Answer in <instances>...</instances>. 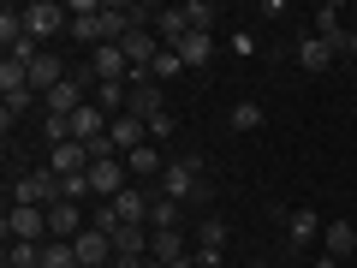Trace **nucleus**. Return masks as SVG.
I'll return each mask as SVG.
<instances>
[{
	"label": "nucleus",
	"instance_id": "nucleus-1",
	"mask_svg": "<svg viewBox=\"0 0 357 268\" xmlns=\"http://www.w3.org/2000/svg\"><path fill=\"white\" fill-rule=\"evenodd\" d=\"M161 197H173L178 209H191L203 197V155H185V161H167L161 173Z\"/></svg>",
	"mask_w": 357,
	"mask_h": 268
},
{
	"label": "nucleus",
	"instance_id": "nucleus-2",
	"mask_svg": "<svg viewBox=\"0 0 357 268\" xmlns=\"http://www.w3.org/2000/svg\"><path fill=\"white\" fill-rule=\"evenodd\" d=\"M60 197H66V185H60V173H54V167H30V173H18V179H13V203L54 209Z\"/></svg>",
	"mask_w": 357,
	"mask_h": 268
},
{
	"label": "nucleus",
	"instance_id": "nucleus-3",
	"mask_svg": "<svg viewBox=\"0 0 357 268\" xmlns=\"http://www.w3.org/2000/svg\"><path fill=\"white\" fill-rule=\"evenodd\" d=\"M60 30H72V13H66V6H54V0H30L24 6V36L54 42Z\"/></svg>",
	"mask_w": 357,
	"mask_h": 268
},
{
	"label": "nucleus",
	"instance_id": "nucleus-4",
	"mask_svg": "<svg viewBox=\"0 0 357 268\" xmlns=\"http://www.w3.org/2000/svg\"><path fill=\"white\" fill-rule=\"evenodd\" d=\"M24 239V244H42L48 239V209H30V203H13L6 209V244Z\"/></svg>",
	"mask_w": 357,
	"mask_h": 268
},
{
	"label": "nucleus",
	"instance_id": "nucleus-5",
	"mask_svg": "<svg viewBox=\"0 0 357 268\" xmlns=\"http://www.w3.org/2000/svg\"><path fill=\"white\" fill-rule=\"evenodd\" d=\"M89 77H96V72H72L66 84H54L48 96H42V107H48V114H66V119H72L77 107H84V89H89Z\"/></svg>",
	"mask_w": 357,
	"mask_h": 268
},
{
	"label": "nucleus",
	"instance_id": "nucleus-6",
	"mask_svg": "<svg viewBox=\"0 0 357 268\" xmlns=\"http://www.w3.org/2000/svg\"><path fill=\"white\" fill-rule=\"evenodd\" d=\"M310 24H316V30H310L316 42H328L333 54H345V42H351V24H345V13L333 6V0H328V6H316V18H310Z\"/></svg>",
	"mask_w": 357,
	"mask_h": 268
},
{
	"label": "nucleus",
	"instance_id": "nucleus-7",
	"mask_svg": "<svg viewBox=\"0 0 357 268\" xmlns=\"http://www.w3.org/2000/svg\"><path fill=\"white\" fill-rule=\"evenodd\" d=\"M72 244H77V262H84V268H114V239H107V232L84 227Z\"/></svg>",
	"mask_w": 357,
	"mask_h": 268
},
{
	"label": "nucleus",
	"instance_id": "nucleus-8",
	"mask_svg": "<svg viewBox=\"0 0 357 268\" xmlns=\"http://www.w3.org/2000/svg\"><path fill=\"white\" fill-rule=\"evenodd\" d=\"M114 209H119V221H126V227H149L155 197H149V185H126V191L114 197Z\"/></svg>",
	"mask_w": 357,
	"mask_h": 268
},
{
	"label": "nucleus",
	"instance_id": "nucleus-9",
	"mask_svg": "<svg viewBox=\"0 0 357 268\" xmlns=\"http://www.w3.org/2000/svg\"><path fill=\"white\" fill-rule=\"evenodd\" d=\"M149 30L167 42V48H178V42L191 36V18H185V6H155V24Z\"/></svg>",
	"mask_w": 357,
	"mask_h": 268
},
{
	"label": "nucleus",
	"instance_id": "nucleus-10",
	"mask_svg": "<svg viewBox=\"0 0 357 268\" xmlns=\"http://www.w3.org/2000/svg\"><path fill=\"white\" fill-rule=\"evenodd\" d=\"M107 126H114V119H107L96 102H84V107L72 114V143H96V137H107Z\"/></svg>",
	"mask_w": 357,
	"mask_h": 268
},
{
	"label": "nucleus",
	"instance_id": "nucleus-11",
	"mask_svg": "<svg viewBox=\"0 0 357 268\" xmlns=\"http://www.w3.org/2000/svg\"><path fill=\"white\" fill-rule=\"evenodd\" d=\"M107 137H114L119 155H131V149H143V143H149V126H143L137 114H119L114 126H107Z\"/></svg>",
	"mask_w": 357,
	"mask_h": 268
},
{
	"label": "nucleus",
	"instance_id": "nucleus-12",
	"mask_svg": "<svg viewBox=\"0 0 357 268\" xmlns=\"http://www.w3.org/2000/svg\"><path fill=\"white\" fill-rule=\"evenodd\" d=\"M126 173L137 179V185H149V179H161V173H167V155L155 149V143H143V149H131V155H126Z\"/></svg>",
	"mask_w": 357,
	"mask_h": 268
},
{
	"label": "nucleus",
	"instance_id": "nucleus-13",
	"mask_svg": "<svg viewBox=\"0 0 357 268\" xmlns=\"http://www.w3.org/2000/svg\"><path fill=\"white\" fill-rule=\"evenodd\" d=\"M84 227H89V221H84V209H77V203H66V197L48 209V239H77Z\"/></svg>",
	"mask_w": 357,
	"mask_h": 268
},
{
	"label": "nucleus",
	"instance_id": "nucleus-14",
	"mask_svg": "<svg viewBox=\"0 0 357 268\" xmlns=\"http://www.w3.org/2000/svg\"><path fill=\"white\" fill-rule=\"evenodd\" d=\"M173 54H178V60H185V72H203V66L215 60V42H208V30H191V36L178 42Z\"/></svg>",
	"mask_w": 357,
	"mask_h": 268
},
{
	"label": "nucleus",
	"instance_id": "nucleus-15",
	"mask_svg": "<svg viewBox=\"0 0 357 268\" xmlns=\"http://www.w3.org/2000/svg\"><path fill=\"white\" fill-rule=\"evenodd\" d=\"M48 167H54L60 179H72V173H89V149H84V143H54Z\"/></svg>",
	"mask_w": 357,
	"mask_h": 268
},
{
	"label": "nucleus",
	"instance_id": "nucleus-16",
	"mask_svg": "<svg viewBox=\"0 0 357 268\" xmlns=\"http://www.w3.org/2000/svg\"><path fill=\"white\" fill-rule=\"evenodd\" d=\"M321 251H328L333 262L351 256V251H357V227H351V221H328V227H321Z\"/></svg>",
	"mask_w": 357,
	"mask_h": 268
},
{
	"label": "nucleus",
	"instance_id": "nucleus-17",
	"mask_svg": "<svg viewBox=\"0 0 357 268\" xmlns=\"http://www.w3.org/2000/svg\"><path fill=\"white\" fill-rule=\"evenodd\" d=\"M126 114H137L143 126H149L155 114H167V102H161V84H131V107Z\"/></svg>",
	"mask_w": 357,
	"mask_h": 268
},
{
	"label": "nucleus",
	"instance_id": "nucleus-18",
	"mask_svg": "<svg viewBox=\"0 0 357 268\" xmlns=\"http://www.w3.org/2000/svg\"><path fill=\"white\" fill-rule=\"evenodd\" d=\"M66 77H72V72H66L54 54H42V60L30 66V89H36V96H48V89H54V84H66Z\"/></svg>",
	"mask_w": 357,
	"mask_h": 268
},
{
	"label": "nucleus",
	"instance_id": "nucleus-19",
	"mask_svg": "<svg viewBox=\"0 0 357 268\" xmlns=\"http://www.w3.org/2000/svg\"><path fill=\"white\" fill-rule=\"evenodd\" d=\"M333 60H340V54H333L328 42H316V36H304V42H298V66H304V72H328Z\"/></svg>",
	"mask_w": 357,
	"mask_h": 268
},
{
	"label": "nucleus",
	"instance_id": "nucleus-20",
	"mask_svg": "<svg viewBox=\"0 0 357 268\" xmlns=\"http://www.w3.org/2000/svg\"><path fill=\"white\" fill-rule=\"evenodd\" d=\"M149 256H161V262H178V256H191V251H185V232H178V227L149 232Z\"/></svg>",
	"mask_w": 357,
	"mask_h": 268
},
{
	"label": "nucleus",
	"instance_id": "nucleus-21",
	"mask_svg": "<svg viewBox=\"0 0 357 268\" xmlns=\"http://www.w3.org/2000/svg\"><path fill=\"white\" fill-rule=\"evenodd\" d=\"M119 256H149V227H119L114 232V262Z\"/></svg>",
	"mask_w": 357,
	"mask_h": 268
},
{
	"label": "nucleus",
	"instance_id": "nucleus-22",
	"mask_svg": "<svg viewBox=\"0 0 357 268\" xmlns=\"http://www.w3.org/2000/svg\"><path fill=\"white\" fill-rule=\"evenodd\" d=\"M321 227H328V221H321L316 209H298V215H292V244H316Z\"/></svg>",
	"mask_w": 357,
	"mask_h": 268
},
{
	"label": "nucleus",
	"instance_id": "nucleus-23",
	"mask_svg": "<svg viewBox=\"0 0 357 268\" xmlns=\"http://www.w3.org/2000/svg\"><path fill=\"white\" fill-rule=\"evenodd\" d=\"M42 268H77V244L72 239H48L42 244Z\"/></svg>",
	"mask_w": 357,
	"mask_h": 268
},
{
	"label": "nucleus",
	"instance_id": "nucleus-24",
	"mask_svg": "<svg viewBox=\"0 0 357 268\" xmlns=\"http://www.w3.org/2000/svg\"><path fill=\"white\" fill-rule=\"evenodd\" d=\"M0 89H6V96H18V89H30V66L6 54V60H0Z\"/></svg>",
	"mask_w": 357,
	"mask_h": 268
},
{
	"label": "nucleus",
	"instance_id": "nucleus-25",
	"mask_svg": "<svg viewBox=\"0 0 357 268\" xmlns=\"http://www.w3.org/2000/svg\"><path fill=\"white\" fill-rule=\"evenodd\" d=\"M0 42H6V54L24 42V6H6V13H0Z\"/></svg>",
	"mask_w": 357,
	"mask_h": 268
},
{
	"label": "nucleus",
	"instance_id": "nucleus-26",
	"mask_svg": "<svg viewBox=\"0 0 357 268\" xmlns=\"http://www.w3.org/2000/svg\"><path fill=\"white\" fill-rule=\"evenodd\" d=\"M6 268H42V244L13 239V244H6Z\"/></svg>",
	"mask_w": 357,
	"mask_h": 268
},
{
	"label": "nucleus",
	"instance_id": "nucleus-27",
	"mask_svg": "<svg viewBox=\"0 0 357 268\" xmlns=\"http://www.w3.org/2000/svg\"><path fill=\"white\" fill-rule=\"evenodd\" d=\"M178 215H185V209H178L173 197H161V203L149 209V232H167V227H178Z\"/></svg>",
	"mask_w": 357,
	"mask_h": 268
},
{
	"label": "nucleus",
	"instance_id": "nucleus-28",
	"mask_svg": "<svg viewBox=\"0 0 357 268\" xmlns=\"http://www.w3.org/2000/svg\"><path fill=\"white\" fill-rule=\"evenodd\" d=\"M178 72H185V60H178L173 48H161V54H155V66H149V77H155V84H167V77H178Z\"/></svg>",
	"mask_w": 357,
	"mask_h": 268
},
{
	"label": "nucleus",
	"instance_id": "nucleus-29",
	"mask_svg": "<svg viewBox=\"0 0 357 268\" xmlns=\"http://www.w3.org/2000/svg\"><path fill=\"white\" fill-rule=\"evenodd\" d=\"M197 244L220 251V244H227V221H220V215H203V227H197Z\"/></svg>",
	"mask_w": 357,
	"mask_h": 268
},
{
	"label": "nucleus",
	"instance_id": "nucleus-30",
	"mask_svg": "<svg viewBox=\"0 0 357 268\" xmlns=\"http://www.w3.org/2000/svg\"><path fill=\"white\" fill-rule=\"evenodd\" d=\"M256 126H262V107H256V102H238V107H232V131H256Z\"/></svg>",
	"mask_w": 357,
	"mask_h": 268
},
{
	"label": "nucleus",
	"instance_id": "nucleus-31",
	"mask_svg": "<svg viewBox=\"0 0 357 268\" xmlns=\"http://www.w3.org/2000/svg\"><path fill=\"white\" fill-rule=\"evenodd\" d=\"M185 18H191V30H208L215 24V6L208 0H185Z\"/></svg>",
	"mask_w": 357,
	"mask_h": 268
},
{
	"label": "nucleus",
	"instance_id": "nucleus-32",
	"mask_svg": "<svg viewBox=\"0 0 357 268\" xmlns=\"http://www.w3.org/2000/svg\"><path fill=\"white\" fill-rule=\"evenodd\" d=\"M42 131H48V143H72V119H66V114H48Z\"/></svg>",
	"mask_w": 357,
	"mask_h": 268
},
{
	"label": "nucleus",
	"instance_id": "nucleus-33",
	"mask_svg": "<svg viewBox=\"0 0 357 268\" xmlns=\"http://www.w3.org/2000/svg\"><path fill=\"white\" fill-rule=\"evenodd\" d=\"M173 131H178V119H173V114H155V119H149V137H155V143H167Z\"/></svg>",
	"mask_w": 357,
	"mask_h": 268
},
{
	"label": "nucleus",
	"instance_id": "nucleus-34",
	"mask_svg": "<svg viewBox=\"0 0 357 268\" xmlns=\"http://www.w3.org/2000/svg\"><path fill=\"white\" fill-rule=\"evenodd\" d=\"M197 268H227V251H208V244H197Z\"/></svg>",
	"mask_w": 357,
	"mask_h": 268
},
{
	"label": "nucleus",
	"instance_id": "nucleus-35",
	"mask_svg": "<svg viewBox=\"0 0 357 268\" xmlns=\"http://www.w3.org/2000/svg\"><path fill=\"white\" fill-rule=\"evenodd\" d=\"M345 54H351V60H357V24H351V42H345Z\"/></svg>",
	"mask_w": 357,
	"mask_h": 268
},
{
	"label": "nucleus",
	"instance_id": "nucleus-36",
	"mask_svg": "<svg viewBox=\"0 0 357 268\" xmlns=\"http://www.w3.org/2000/svg\"><path fill=\"white\" fill-rule=\"evenodd\" d=\"M143 268H167V262H161V256H149V262H143Z\"/></svg>",
	"mask_w": 357,
	"mask_h": 268
},
{
	"label": "nucleus",
	"instance_id": "nucleus-37",
	"mask_svg": "<svg viewBox=\"0 0 357 268\" xmlns=\"http://www.w3.org/2000/svg\"><path fill=\"white\" fill-rule=\"evenodd\" d=\"M77 268H84V262H77Z\"/></svg>",
	"mask_w": 357,
	"mask_h": 268
}]
</instances>
